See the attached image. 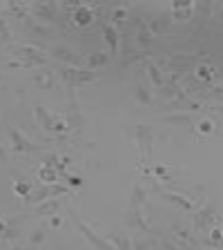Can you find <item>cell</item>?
<instances>
[{"mask_svg":"<svg viewBox=\"0 0 223 250\" xmlns=\"http://www.w3.org/2000/svg\"><path fill=\"white\" fill-rule=\"evenodd\" d=\"M9 54L14 56V61L7 62V67L29 69V67H38V65H45L47 62V54L38 45H34V42H16V45H9Z\"/></svg>","mask_w":223,"mask_h":250,"instance_id":"6da1fadb","label":"cell"},{"mask_svg":"<svg viewBox=\"0 0 223 250\" xmlns=\"http://www.w3.org/2000/svg\"><path fill=\"white\" fill-rule=\"evenodd\" d=\"M130 134L136 141V146H139V166L147 167L152 163V146H154V139H156L154 127L145 123H136V125H130Z\"/></svg>","mask_w":223,"mask_h":250,"instance_id":"7a4b0ae2","label":"cell"},{"mask_svg":"<svg viewBox=\"0 0 223 250\" xmlns=\"http://www.w3.org/2000/svg\"><path fill=\"white\" fill-rule=\"evenodd\" d=\"M34 116H36V123L41 125V130L45 132V134H49L52 139L62 141L69 134V127H67L65 116L49 114V109L42 107V105H36V107H34Z\"/></svg>","mask_w":223,"mask_h":250,"instance_id":"3957f363","label":"cell"},{"mask_svg":"<svg viewBox=\"0 0 223 250\" xmlns=\"http://www.w3.org/2000/svg\"><path fill=\"white\" fill-rule=\"evenodd\" d=\"M161 72L165 76H185V74L194 72V67L199 65L197 56H190V54H170L167 58H163L161 62H156Z\"/></svg>","mask_w":223,"mask_h":250,"instance_id":"277c9868","label":"cell"},{"mask_svg":"<svg viewBox=\"0 0 223 250\" xmlns=\"http://www.w3.org/2000/svg\"><path fill=\"white\" fill-rule=\"evenodd\" d=\"M61 81L67 85L69 92H74V89L85 87V85L99 81V74L92 72V69H87V67H62L61 69Z\"/></svg>","mask_w":223,"mask_h":250,"instance_id":"5b68a950","label":"cell"},{"mask_svg":"<svg viewBox=\"0 0 223 250\" xmlns=\"http://www.w3.org/2000/svg\"><path fill=\"white\" fill-rule=\"evenodd\" d=\"M69 192H74V190H72V188H67L65 183H52V186L41 183V186L34 188V190H31V192L25 197V203L34 208V206L47 201V199H56L58 194H69Z\"/></svg>","mask_w":223,"mask_h":250,"instance_id":"8992f818","label":"cell"},{"mask_svg":"<svg viewBox=\"0 0 223 250\" xmlns=\"http://www.w3.org/2000/svg\"><path fill=\"white\" fill-rule=\"evenodd\" d=\"M5 127H7V134H9V141H11V147H14L16 154H38L42 152V146L34 143L27 134H22L20 130H16L11 123L5 121Z\"/></svg>","mask_w":223,"mask_h":250,"instance_id":"52a82bcc","label":"cell"},{"mask_svg":"<svg viewBox=\"0 0 223 250\" xmlns=\"http://www.w3.org/2000/svg\"><path fill=\"white\" fill-rule=\"evenodd\" d=\"M72 217H74V221H76V226H78V230H81V234H83L85 239H87L89 244H92L96 250H116L114 246L109 244V241L105 239V237H101V234L96 232V230H94L92 226H89V224H85V221H83V219H81V217H78L76 212H72Z\"/></svg>","mask_w":223,"mask_h":250,"instance_id":"ba28073f","label":"cell"},{"mask_svg":"<svg viewBox=\"0 0 223 250\" xmlns=\"http://www.w3.org/2000/svg\"><path fill=\"white\" fill-rule=\"evenodd\" d=\"M29 16L34 21L42 22V25H49V22L56 21L58 16V7L54 2H31L29 5Z\"/></svg>","mask_w":223,"mask_h":250,"instance_id":"9c48e42d","label":"cell"},{"mask_svg":"<svg viewBox=\"0 0 223 250\" xmlns=\"http://www.w3.org/2000/svg\"><path fill=\"white\" fill-rule=\"evenodd\" d=\"M65 121H67V127H69V134H78V132L85 127V116L81 114L78 109V103L74 99V92H69V101H67V114H65Z\"/></svg>","mask_w":223,"mask_h":250,"instance_id":"30bf717a","label":"cell"},{"mask_svg":"<svg viewBox=\"0 0 223 250\" xmlns=\"http://www.w3.org/2000/svg\"><path fill=\"white\" fill-rule=\"evenodd\" d=\"M52 56L56 58V61L65 62L67 67H78V62H81V56H78V52H74L69 45H62V42H58V45L52 47Z\"/></svg>","mask_w":223,"mask_h":250,"instance_id":"8fae6325","label":"cell"},{"mask_svg":"<svg viewBox=\"0 0 223 250\" xmlns=\"http://www.w3.org/2000/svg\"><path fill=\"white\" fill-rule=\"evenodd\" d=\"M194 9H197V5H194L192 0H174L170 16H172V21H190Z\"/></svg>","mask_w":223,"mask_h":250,"instance_id":"7c38bea8","label":"cell"},{"mask_svg":"<svg viewBox=\"0 0 223 250\" xmlns=\"http://www.w3.org/2000/svg\"><path fill=\"white\" fill-rule=\"evenodd\" d=\"M159 121L167 123V125H179V127H183V125H197L199 116H197V112H172V114L161 116Z\"/></svg>","mask_w":223,"mask_h":250,"instance_id":"4fadbf2b","label":"cell"},{"mask_svg":"<svg viewBox=\"0 0 223 250\" xmlns=\"http://www.w3.org/2000/svg\"><path fill=\"white\" fill-rule=\"evenodd\" d=\"M161 199L165 203H172L174 208L179 210H185V212H190V210H194V201L192 199H187L185 194H179V192H170V190H161Z\"/></svg>","mask_w":223,"mask_h":250,"instance_id":"5bb4252c","label":"cell"},{"mask_svg":"<svg viewBox=\"0 0 223 250\" xmlns=\"http://www.w3.org/2000/svg\"><path fill=\"white\" fill-rule=\"evenodd\" d=\"M94 18H96V11H94V7H89V5H78L76 9H74V14H72L74 25L83 27V29L92 25Z\"/></svg>","mask_w":223,"mask_h":250,"instance_id":"9a60e30c","label":"cell"},{"mask_svg":"<svg viewBox=\"0 0 223 250\" xmlns=\"http://www.w3.org/2000/svg\"><path fill=\"white\" fill-rule=\"evenodd\" d=\"M147 203V188L136 183L130 192V201H127V210H136V212H143V206Z\"/></svg>","mask_w":223,"mask_h":250,"instance_id":"2e32d148","label":"cell"},{"mask_svg":"<svg viewBox=\"0 0 223 250\" xmlns=\"http://www.w3.org/2000/svg\"><path fill=\"white\" fill-rule=\"evenodd\" d=\"M31 83L41 89H54L56 87V72L49 67L41 69L38 74H31Z\"/></svg>","mask_w":223,"mask_h":250,"instance_id":"e0dca14e","label":"cell"},{"mask_svg":"<svg viewBox=\"0 0 223 250\" xmlns=\"http://www.w3.org/2000/svg\"><path fill=\"white\" fill-rule=\"evenodd\" d=\"M58 210H61V199H47V201L34 206L31 214L34 217H54V214H58Z\"/></svg>","mask_w":223,"mask_h":250,"instance_id":"ac0fdd59","label":"cell"},{"mask_svg":"<svg viewBox=\"0 0 223 250\" xmlns=\"http://www.w3.org/2000/svg\"><path fill=\"white\" fill-rule=\"evenodd\" d=\"M145 69H147V78H150V83H152V87H154V92H156V89H161L163 85H165V81H167V76L161 72V67H159L154 61H147L145 62Z\"/></svg>","mask_w":223,"mask_h":250,"instance_id":"d6986e66","label":"cell"},{"mask_svg":"<svg viewBox=\"0 0 223 250\" xmlns=\"http://www.w3.org/2000/svg\"><path fill=\"white\" fill-rule=\"evenodd\" d=\"M103 41L112 52V56H116L119 54V29H116V25H112V22L103 25Z\"/></svg>","mask_w":223,"mask_h":250,"instance_id":"ffe728a7","label":"cell"},{"mask_svg":"<svg viewBox=\"0 0 223 250\" xmlns=\"http://www.w3.org/2000/svg\"><path fill=\"white\" fill-rule=\"evenodd\" d=\"M212 221H214V208L212 206H205V208H201L194 214V230L203 232V230L208 228V224H212Z\"/></svg>","mask_w":223,"mask_h":250,"instance_id":"44dd1931","label":"cell"},{"mask_svg":"<svg viewBox=\"0 0 223 250\" xmlns=\"http://www.w3.org/2000/svg\"><path fill=\"white\" fill-rule=\"evenodd\" d=\"M105 239H107L109 244L114 246L116 250H134V244H132V239L127 237V234L119 232V230H114V232L105 234Z\"/></svg>","mask_w":223,"mask_h":250,"instance_id":"7402d4cb","label":"cell"},{"mask_svg":"<svg viewBox=\"0 0 223 250\" xmlns=\"http://www.w3.org/2000/svg\"><path fill=\"white\" fill-rule=\"evenodd\" d=\"M170 25H172V16L170 14H156L154 18L147 22V27H150L152 34H165V31L170 29Z\"/></svg>","mask_w":223,"mask_h":250,"instance_id":"603a6c76","label":"cell"},{"mask_svg":"<svg viewBox=\"0 0 223 250\" xmlns=\"http://www.w3.org/2000/svg\"><path fill=\"white\" fill-rule=\"evenodd\" d=\"M36 177L41 179V183H47V186H52V183H61L58 181V179H61V172H58L56 167H52V166H45V163L38 167Z\"/></svg>","mask_w":223,"mask_h":250,"instance_id":"cb8c5ba5","label":"cell"},{"mask_svg":"<svg viewBox=\"0 0 223 250\" xmlns=\"http://www.w3.org/2000/svg\"><path fill=\"white\" fill-rule=\"evenodd\" d=\"M152 38H154V34L150 31L147 22H139V29H136V42H139L141 49H147V47L152 45Z\"/></svg>","mask_w":223,"mask_h":250,"instance_id":"d4e9b609","label":"cell"},{"mask_svg":"<svg viewBox=\"0 0 223 250\" xmlns=\"http://www.w3.org/2000/svg\"><path fill=\"white\" fill-rule=\"evenodd\" d=\"M194 76H197L201 83L210 85V83H214V78H217V72H214L210 65H203V62H199L197 67H194Z\"/></svg>","mask_w":223,"mask_h":250,"instance_id":"484cf974","label":"cell"},{"mask_svg":"<svg viewBox=\"0 0 223 250\" xmlns=\"http://www.w3.org/2000/svg\"><path fill=\"white\" fill-rule=\"evenodd\" d=\"M134 101L139 105H150L152 103V89L147 87L145 83H141V81L134 85Z\"/></svg>","mask_w":223,"mask_h":250,"instance_id":"4316f807","label":"cell"},{"mask_svg":"<svg viewBox=\"0 0 223 250\" xmlns=\"http://www.w3.org/2000/svg\"><path fill=\"white\" fill-rule=\"evenodd\" d=\"M109 58H112V54L107 52H99V54H89L87 56V69H92V72H96L99 67H105L109 62Z\"/></svg>","mask_w":223,"mask_h":250,"instance_id":"83f0119b","label":"cell"},{"mask_svg":"<svg viewBox=\"0 0 223 250\" xmlns=\"http://www.w3.org/2000/svg\"><path fill=\"white\" fill-rule=\"evenodd\" d=\"M18 219H7V230H5V234H2V244H9V241H14V239H18V234H20V230H18Z\"/></svg>","mask_w":223,"mask_h":250,"instance_id":"f1b7e54d","label":"cell"},{"mask_svg":"<svg viewBox=\"0 0 223 250\" xmlns=\"http://www.w3.org/2000/svg\"><path fill=\"white\" fill-rule=\"evenodd\" d=\"M199 99H205V101H214L217 105H223V83L214 85V87H210L205 94H201Z\"/></svg>","mask_w":223,"mask_h":250,"instance_id":"f546056e","label":"cell"},{"mask_svg":"<svg viewBox=\"0 0 223 250\" xmlns=\"http://www.w3.org/2000/svg\"><path fill=\"white\" fill-rule=\"evenodd\" d=\"M45 234H47V230H45V228L31 230L29 239H27V248H38V246H41L42 241H45Z\"/></svg>","mask_w":223,"mask_h":250,"instance_id":"4dcf8cb0","label":"cell"},{"mask_svg":"<svg viewBox=\"0 0 223 250\" xmlns=\"http://www.w3.org/2000/svg\"><path fill=\"white\" fill-rule=\"evenodd\" d=\"M11 38H14V34H11L9 21H7L5 16H0V45H7Z\"/></svg>","mask_w":223,"mask_h":250,"instance_id":"1f68e13d","label":"cell"},{"mask_svg":"<svg viewBox=\"0 0 223 250\" xmlns=\"http://www.w3.org/2000/svg\"><path fill=\"white\" fill-rule=\"evenodd\" d=\"M197 130L201 132V134H212V132L217 130V123H214L212 119H208V116H201V119L197 121Z\"/></svg>","mask_w":223,"mask_h":250,"instance_id":"d6a6232c","label":"cell"},{"mask_svg":"<svg viewBox=\"0 0 223 250\" xmlns=\"http://www.w3.org/2000/svg\"><path fill=\"white\" fill-rule=\"evenodd\" d=\"M31 190H34V186H31L29 181H16L14 183V194H18V197H22V199H25Z\"/></svg>","mask_w":223,"mask_h":250,"instance_id":"836d02e7","label":"cell"},{"mask_svg":"<svg viewBox=\"0 0 223 250\" xmlns=\"http://www.w3.org/2000/svg\"><path fill=\"white\" fill-rule=\"evenodd\" d=\"M62 181H65V186H67V188H72V190H76V188H81L85 183L83 177H78V174L74 177V174H67V172L62 174Z\"/></svg>","mask_w":223,"mask_h":250,"instance_id":"e575fe53","label":"cell"},{"mask_svg":"<svg viewBox=\"0 0 223 250\" xmlns=\"http://www.w3.org/2000/svg\"><path fill=\"white\" fill-rule=\"evenodd\" d=\"M132 244H134V250H156L152 239H134Z\"/></svg>","mask_w":223,"mask_h":250,"instance_id":"d590c367","label":"cell"},{"mask_svg":"<svg viewBox=\"0 0 223 250\" xmlns=\"http://www.w3.org/2000/svg\"><path fill=\"white\" fill-rule=\"evenodd\" d=\"M125 18H130V14H127V9H123V7H119V9H114V14H112V21L114 22H125ZM114 22H112V25H114Z\"/></svg>","mask_w":223,"mask_h":250,"instance_id":"8d00e7d4","label":"cell"},{"mask_svg":"<svg viewBox=\"0 0 223 250\" xmlns=\"http://www.w3.org/2000/svg\"><path fill=\"white\" fill-rule=\"evenodd\" d=\"M221 239H223V230H221V226H217V228L210 230V244H212V246H219V244H221Z\"/></svg>","mask_w":223,"mask_h":250,"instance_id":"74e56055","label":"cell"},{"mask_svg":"<svg viewBox=\"0 0 223 250\" xmlns=\"http://www.w3.org/2000/svg\"><path fill=\"white\" fill-rule=\"evenodd\" d=\"M163 250H181V248H179V246L174 244V241L165 239V241H163Z\"/></svg>","mask_w":223,"mask_h":250,"instance_id":"f35d334b","label":"cell"},{"mask_svg":"<svg viewBox=\"0 0 223 250\" xmlns=\"http://www.w3.org/2000/svg\"><path fill=\"white\" fill-rule=\"evenodd\" d=\"M179 248H181V250H201V246H192V244H187V241H181V244H179Z\"/></svg>","mask_w":223,"mask_h":250,"instance_id":"ab89813d","label":"cell"},{"mask_svg":"<svg viewBox=\"0 0 223 250\" xmlns=\"http://www.w3.org/2000/svg\"><path fill=\"white\" fill-rule=\"evenodd\" d=\"M52 226H54V228H58V226H62V219L58 217V214H54V217H52Z\"/></svg>","mask_w":223,"mask_h":250,"instance_id":"60d3db41","label":"cell"},{"mask_svg":"<svg viewBox=\"0 0 223 250\" xmlns=\"http://www.w3.org/2000/svg\"><path fill=\"white\" fill-rule=\"evenodd\" d=\"M5 230H7V219H0V239H2Z\"/></svg>","mask_w":223,"mask_h":250,"instance_id":"b9f144b4","label":"cell"},{"mask_svg":"<svg viewBox=\"0 0 223 250\" xmlns=\"http://www.w3.org/2000/svg\"><path fill=\"white\" fill-rule=\"evenodd\" d=\"M212 109V112H217V114H223V105H214V107H208Z\"/></svg>","mask_w":223,"mask_h":250,"instance_id":"7bdbcfd3","label":"cell"},{"mask_svg":"<svg viewBox=\"0 0 223 250\" xmlns=\"http://www.w3.org/2000/svg\"><path fill=\"white\" fill-rule=\"evenodd\" d=\"M9 250H29V248H27V246H22V244H18V246H11Z\"/></svg>","mask_w":223,"mask_h":250,"instance_id":"ee69618b","label":"cell"},{"mask_svg":"<svg viewBox=\"0 0 223 250\" xmlns=\"http://www.w3.org/2000/svg\"><path fill=\"white\" fill-rule=\"evenodd\" d=\"M0 159H2V161H7V154H5V150H2V147H0Z\"/></svg>","mask_w":223,"mask_h":250,"instance_id":"f6af8a7d","label":"cell"},{"mask_svg":"<svg viewBox=\"0 0 223 250\" xmlns=\"http://www.w3.org/2000/svg\"><path fill=\"white\" fill-rule=\"evenodd\" d=\"M219 16H221V22H223V5L219 7Z\"/></svg>","mask_w":223,"mask_h":250,"instance_id":"bcb514c9","label":"cell"},{"mask_svg":"<svg viewBox=\"0 0 223 250\" xmlns=\"http://www.w3.org/2000/svg\"><path fill=\"white\" fill-rule=\"evenodd\" d=\"M212 250H217V248H212Z\"/></svg>","mask_w":223,"mask_h":250,"instance_id":"7dc6e473","label":"cell"},{"mask_svg":"<svg viewBox=\"0 0 223 250\" xmlns=\"http://www.w3.org/2000/svg\"><path fill=\"white\" fill-rule=\"evenodd\" d=\"M221 230H223V226H221Z\"/></svg>","mask_w":223,"mask_h":250,"instance_id":"c3c4849f","label":"cell"}]
</instances>
